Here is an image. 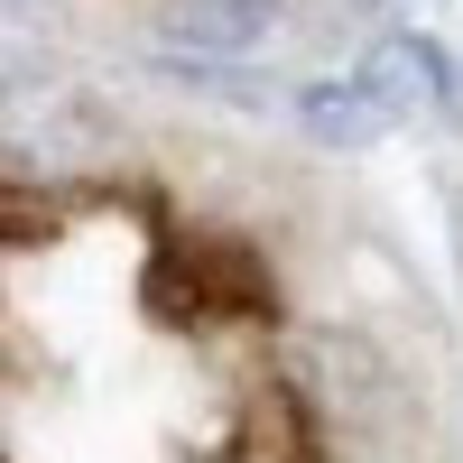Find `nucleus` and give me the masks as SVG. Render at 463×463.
I'll use <instances>...</instances> for the list:
<instances>
[{"instance_id":"obj_1","label":"nucleus","mask_w":463,"mask_h":463,"mask_svg":"<svg viewBox=\"0 0 463 463\" xmlns=\"http://www.w3.org/2000/svg\"><path fill=\"white\" fill-rule=\"evenodd\" d=\"M0 148H10L19 167H37V176H84L111 148V121L65 74H10V84H0Z\"/></svg>"},{"instance_id":"obj_4","label":"nucleus","mask_w":463,"mask_h":463,"mask_svg":"<svg viewBox=\"0 0 463 463\" xmlns=\"http://www.w3.org/2000/svg\"><path fill=\"white\" fill-rule=\"evenodd\" d=\"M297 121L316 130V139H334V148H362V139H380V130H390L399 111L380 102L362 74H334V84H306V93H297Z\"/></svg>"},{"instance_id":"obj_2","label":"nucleus","mask_w":463,"mask_h":463,"mask_svg":"<svg viewBox=\"0 0 463 463\" xmlns=\"http://www.w3.org/2000/svg\"><path fill=\"white\" fill-rule=\"evenodd\" d=\"M353 74L399 111V121H408V111H445V102H454V65H445V47H427V37H408V28L380 37V47H362Z\"/></svg>"},{"instance_id":"obj_3","label":"nucleus","mask_w":463,"mask_h":463,"mask_svg":"<svg viewBox=\"0 0 463 463\" xmlns=\"http://www.w3.org/2000/svg\"><path fill=\"white\" fill-rule=\"evenodd\" d=\"M158 28L195 56H250L269 28H279V0H167Z\"/></svg>"},{"instance_id":"obj_5","label":"nucleus","mask_w":463,"mask_h":463,"mask_svg":"<svg viewBox=\"0 0 463 463\" xmlns=\"http://www.w3.org/2000/svg\"><path fill=\"white\" fill-rule=\"evenodd\" d=\"M362 10H390V0H362Z\"/></svg>"}]
</instances>
